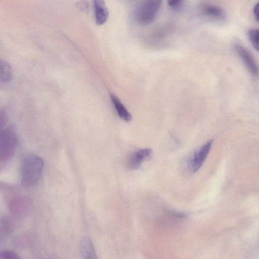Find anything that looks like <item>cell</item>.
<instances>
[{
	"mask_svg": "<svg viewBox=\"0 0 259 259\" xmlns=\"http://www.w3.org/2000/svg\"><path fill=\"white\" fill-rule=\"evenodd\" d=\"M44 162L35 154L28 156L24 160L21 169L22 184L26 188L36 185L42 176Z\"/></svg>",
	"mask_w": 259,
	"mask_h": 259,
	"instance_id": "1",
	"label": "cell"
},
{
	"mask_svg": "<svg viewBox=\"0 0 259 259\" xmlns=\"http://www.w3.org/2000/svg\"><path fill=\"white\" fill-rule=\"evenodd\" d=\"M18 142L16 131L13 127L0 131V163L7 162L13 157Z\"/></svg>",
	"mask_w": 259,
	"mask_h": 259,
	"instance_id": "2",
	"label": "cell"
},
{
	"mask_svg": "<svg viewBox=\"0 0 259 259\" xmlns=\"http://www.w3.org/2000/svg\"><path fill=\"white\" fill-rule=\"evenodd\" d=\"M162 4L163 0H143L136 10V21L142 25L152 23L158 15Z\"/></svg>",
	"mask_w": 259,
	"mask_h": 259,
	"instance_id": "3",
	"label": "cell"
},
{
	"mask_svg": "<svg viewBox=\"0 0 259 259\" xmlns=\"http://www.w3.org/2000/svg\"><path fill=\"white\" fill-rule=\"evenodd\" d=\"M33 208V200L27 196H14L9 202V209L11 214L17 219L27 218L31 213Z\"/></svg>",
	"mask_w": 259,
	"mask_h": 259,
	"instance_id": "4",
	"label": "cell"
},
{
	"mask_svg": "<svg viewBox=\"0 0 259 259\" xmlns=\"http://www.w3.org/2000/svg\"><path fill=\"white\" fill-rule=\"evenodd\" d=\"M213 140H210L193 154L188 161V167L192 173L197 172L202 166L211 149Z\"/></svg>",
	"mask_w": 259,
	"mask_h": 259,
	"instance_id": "5",
	"label": "cell"
},
{
	"mask_svg": "<svg viewBox=\"0 0 259 259\" xmlns=\"http://www.w3.org/2000/svg\"><path fill=\"white\" fill-rule=\"evenodd\" d=\"M234 48L250 74L253 76H257L258 67L251 54L244 46L238 43L235 44Z\"/></svg>",
	"mask_w": 259,
	"mask_h": 259,
	"instance_id": "6",
	"label": "cell"
},
{
	"mask_svg": "<svg viewBox=\"0 0 259 259\" xmlns=\"http://www.w3.org/2000/svg\"><path fill=\"white\" fill-rule=\"evenodd\" d=\"M152 150L144 148L134 152L130 158L128 166L132 170L139 169L144 162L149 160L152 156Z\"/></svg>",
	"mask_w": 259,
	"mask_h": 259,
	"instance_id": "7",
	"label": "cell"
},
{
	"mask_svg": "<svg viewBox=\"0 0 259 259\" xmlns=\"http://www.w3.org/2000/svg\"><path fill=\"white\" fill-rule=\"evenodd\" d=\"M96 23L98 26L105 24L109 19V12L105 0H93Z\"/></svg>",
	"mask_w": 259,
	"mask_h": 259,
	"instance_id": "8",
	"label": "cell"
},
{
	"mask_svg": "<svg viewBox=\"0 0 259 259\" xmlns=\"http://www.w3.org/2000/svg\"><path fill=\"white\" fill-rule=\"evenodd\" d=\"M80 248L85 258H96V253L92 241L88 237H83L80 243Z\"/></svg>",
	"mask_w": 259,
	"mask_h": 259,
	"instance_id": "9",
	"label": "cell"
},
{
	"mask_svg": "<svg viewBox=\"0 0 259 259\" xmlns=\"http://www.w3.org/2000/svg\"><path fill=\"white\" fill-rule=\"evenodd\" d=\"M111 100L119 116L124 121L129 122L132 117L121 100L115 95H111Z\"/></svg>",
	"mask_w": 259,
	"mask_h": 259,
	"instance_id": "10",
	"label": "cell"
},
{
	"mask_svg": "<svg viewBox=\"0 0 259 259\" xmlns=\"http://www.w3.org/2000/svg\"><path fill=\"white\" fill-rule=\"evenodd\" d=\"M203 12L205 16L213 19L223 20L225 18L223 10L218 6L206 5L203 7Z\"/></svg>",
	"mask_w": 259,
	"mask_h": 259,
	"instance_id": "11",
	"label": "cell"
},
{
	"mask_svg": "<svg viewBox=\"0 0 259 259\" xmlns=\"http://www.w3.org/2000/svg\"><path fill=\"white\" fill-rule=\"evenodd\" d=\"M13 78V72L10 65L7 62L0 60V82L10 83Z\"/></svg>",
	"mask_w": 259,
	"mask_h": 259,
	"instance_id": "12",
	"label": "cell"
},
{
	"mask_svg": "<svg viewBox=\"0 0 259 259\" xmlns=\"http://www.w3.org/2000/svg\"><path fill=\"white\" fill-rule=\"evenodd\" d=\"M13 217L9 216H4L0 220L1 222L2 228L7 233H12L15 231L17 228V223Z\"/></svg>",
	"mask_w": 259,
	"mask_h": 259,
	"instance_id": "13",
	"label": "cell"
},
{
	"mask_svg": "<svg viewBox=\"0 0 259 259\" xmlns=\"http://www.w3.org/2000/svg\"><path fill=\"white\" fill-rule=\"evenodd\" d=\"M259 31L258 29H251L248 32V37L253 48L258 50Z\"/></svg>",
	"mask_w": 259,
	"mask_h": 259,
	"instance_id": "14",
	"label": "cell"
},
{
	"mask_svg": "<svg viewBox=\"0 0 259 259\" xmlns=\"http://www.w3.org/2000/svg\"><path fill=\"white\" fill-rule=\"evenodd\" d=\"M19 190V187L14 184L0 181V191L7 193H17Z\"/></svg>",
	"mask_w": 259,
	"mask_h": 259,
	"instance_id": "15",
	"label": "cell"
},
{
	"mask_svg": "<svg viewBox=\"0 0 259 259\" xmlns=\"http://www.w3.org/2000/svg\"><path fill=\"white\" fill-rule=\"evenodd\" d=\"M19 254L13 251L3 250L0 251V259H19Z\"/></svg>",
	"mask_w": 259,
	"mask_h": 259,
	"instance_id": "16",
	"label": "cell"
},
{
	"mask_svg": "<svg viewBox=\"0 0 259 259\" xmlns=\"http://www.w3.org/2000/svg\"><path fill=\"white\" fill-rule=\"evenodd\" d=\"M9 122V116L5 109L0 110V131L6 128Z\"/></svg>",
	"mask_w": 259,
	"mask_h": 259,
	"instance_id": "17",
	"label": "cell"
},
{
	"mask_svg": "<svg viewBox=\"0 0 259 259\" xmlns=\"http://www.w3.org/2000/svg\"><path fill=\"white\" fill-rule=\"evenodd\" d=\"M183 0H167L168 5L171 8L177 9L182 4Z\"/></svg>",
	"mask_w": 259,
	"mask_h": 259,
	"instance_id": "18",
	"label": "cell"
},
{
	"mask_svg": "<svg viewBox=\"0 0 259 259\" xmlns=\"http://www.w3.org/2000/svg\"><path fill=\"white\" fill-rule=\"evenodd\" d=\"M253 14L255 20L257 22H258L259 18V5L257 3L254 7L253 9Z\"/></svg>",
	"mask_w": 259,
	"mask_h": 259,
	"instance_id": "19",
	"label": "cell"
},
{
	"mask_svg": "<svg viewBox=\"0 0 259 259\" xmlns=\"http://www.w3.org/2000/svg\"><path fill=\"white\" fill-rule=\"evenodd\" d=\"M6 232L2 228L0 227V242L3 241L6 237Z\"/></svg>",
	"mask_w": 259,
	"mask_h": 259,
	"instance_id": "20",
	"label": "cell"
},
{
	"mask_svg": "<svg viewBox=\"0 0 259 259\" xmlns=\"http://www.w3.org/2000/svg\"><path fill=\"white\" fill-rule=\"evenodd\" d=\"M4 169V166H0V172Z\"/></svg>",
	"mask_w": 259,
	"mask_h": 259,
	"instance_id": "21",
	"label": "cell"
}]
</instances>
